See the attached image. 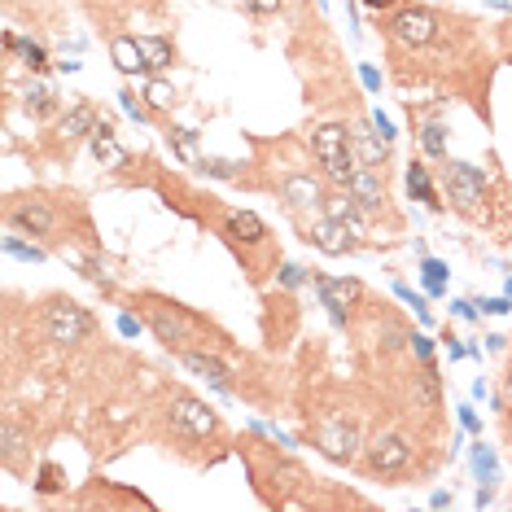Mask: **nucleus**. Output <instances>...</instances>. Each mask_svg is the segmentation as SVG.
<instances>
[{
	"label": "nucleus",
	"mask_w": 512,
	"mask_h": 512,
	"mask_svg": "<svg viewBox=\"0 0 512 512\" xmlns=\"http://www.w3.org/2000/svg\"><path fill=\"white\" fill-rule=\"evenodd\" d=\"M451 311H456L460 320H473V316H477V311H473V302H451Z\"/></svg>",
	"instance_id": "40"
},
{
	"label": "nucleus",
	"mask_w": 512,
	"mask_h": 512,
	"mask_svg": "<svg viewBox=\"0 0 512 512\" xmlns=\"http://www.w3.org/2000/svg\"><path fill=\"white\" fill-rule=\"evenodd\" d=\"M508 298H512V276H508Z\"/></svg>",
	"instance_id": "43"
},
{
	"label": "nucleus",
	"mask_w": 512,
	"mask_h": 512,
	"mask_svg": "<svg viewBox=\"0 0 512 512\" xmlns=\"http://www.w3.org/2000/svg\"><path fill=\"white\" fill-rule=\"evenodd\" d=\"M119 97H123V110L132 114V119H141V123L154 119V110H149V101H141V97H136V92H119Z\"/></svg>",
	"instance_id": "28"
},
{
	"label": "nucleus",
	"mask_w": 512,
	"mask_h": 512,
	"mask_svg": "<svg viewBox=\"0 0 512 512\" xmlns=\"http://www.w3.org/2000/svg\"><path fill=\"white\" fill-rule=\"evenodd\" d=\"M36 491L40 495H62L66 491V469L57 460H44L40 473H36Z\"/></svg>",
	"instance_id": "21"
},
{
	"label": "nucleus",
	"mask_w": 512,
	"mask_h": 512,
	"mask_svg": "<svg viewBox=\"0 0 512 512\" xmlns=\"http://www.w3.org/2000/svg\"><path fill=\"white\" fill-rule=\"evenodd\" d=\"M92 154H97L101 167H123L127 162V149L114 141V123L110 119H101L97 132H92Z\"/></svg>",
	"instance_id": "19"
},
{
	"label": "nucleus",
	"mask_w": 512,
	"mask_h": 512,
	"mask_svg": "<svg viewBox=\"0 0 512 512\" xmlns=\"http://www.w3.org/2000/svg\"><path fill=\"white\" fill-rule=\"evenodd\" d=\"M71 202L75 197L57 193H14L5 202V224L36 241H49V246H66L75 237V224H84V211Z\"/></svg>",
	"instance_id": "3"
},
{
	"label": "nucleus",
	"mask_w": 512,
	"mask_h": 512,
	"mask_svg": "<svg viewBox=\"0 0 512 512\" xmlns=\"http://www.w3.org/2000/svg\"><path fill=\"white\" fill-rule=\"evenodd\" d=\"M311 285H316V294H320V307H329V316L337 324H351L355 311L372 302L368 289L359 285L355 276H324V272H316L311 276Z\"/></svg>",
	"instance_id": "12"
},
{
	"label": "nucleus",
	"mask_w": 512,
	"mask_h": 512,
	"mask_svg": "<svg viewBox=\"0 0 512 512\" xmlns=\"http://www.w3.org/2000/svg\"><path fill=\"white\" fill-rule=\"evenodd\" d=\"M97 123H101V114H97V106L84 97V101H75L71 110L62 114V119L53 123V132H49V145L62 154L66 149V158H71V149L79 145V141H92V132H97Z\"/></svg>",
	"instance_id": "13"
},
{
	"label": "nucleus",
	"mask_w": 512,
	"mask_h": 512,
	"mask_svg": "<svg viewBox=\"0 0 512 512\" xmlns=\"http://www.w3.org/2000/svg\"><path fill=\"white\" fill-rule=\"evenodd\" d=\"M447 351H451V359H460V355H464V346H460V342H456V337H451V333H447Z\"/></svg>",
	"instance_id": "42"
},
{
	"label": "nucleus",
	"mask_w": 512,
	"mask_h": 512,
	"mask_svg": "<svg viewBox=\"0 0 512 512\" xmlns=\"http://www.w3.org/2000/svg\"><path fill=\"white\" fill-rule=\"evenodd\" d=\"M477 307H482V311H491V316H504V311H512V302H508V298H482V302H477Z\"/></svg>",
	"instance_id": "36"
},
{
	"label": "nucleus",
	"mask_w": 512,
	"mask_h": 512,
	"mask_svg": "<svg viewBox=\"0 0 512 512\" xmlns=\"http://www.w3.org/2000/svg\"><path fill=\"white\" fill-rule=\"evenodd\" d=\"M136 49H141L145 75H158V71H167V66H176V44L167 36H136Z\"/></svg>",
	"instance_id": "17"
},
{
	"label": "nucleus",
	"mask_w": 512,
	"mask_h": 512,
	"mask_svg": "<svg viewBox=\"0 0 512 512\" xmlns=\"http://www.w3.org/2000/svg\"><path fill=\"white\" fill-rule=\"evenodd\" d=\"M407 193L416 197V202H425L429 211H442V193H438V184H434V176H429V162H421V158H412L407 162Z\"/></svg>",
	"instance_id": "16"
},
{
	"label": "nucleus",
	"mask_w": 512,
	"mask_h": 512,
	"mask_svg": "<svg viewBox=\"0 0 512 512\" xmlns=\"http://www.w3.org/2000/svg\"><path fill=\"white\" fill-rule=\"evenodd\" d=\"M246 14H276V9L285 5V0H237Z\"/></svg>",
	"instance_id": "31"
},
{
	"label": "nucleus",
	"mask_w": 512,
	"mask_h": 512,
	"mask_svg": "<svg viewBox=\"0 0 512 512\" xmlns=\"http://www.w3.org/2000/svg\"><path fill=\"white\" fill-rule=\"evenodd\" d=\"M473 464H477V473H482L486 482H495V469H499V464H495V451H491V447H477Z\"/></svg>",
	"instance_id": "30"
},
{
	"label": "nucleus",
	"mask_w": 512,
	"mask_h": 512,
	"mask_svg": "<svg viewBox=\"0 0 512 512\" xmlns=\"http://www.w3.org/2000/svg\"><path fill=\"white\" fill-rule=\"evenodd\" d=\"M158 425H162V442L167 451L193 460V464H215L219 456H228V429L219 421V412L211 403H202L197 394L189 390H167L162 394V412H158Z\"/></svg>",
	"instance_id": "1"
},
{
	"label": "nucleus",
	"mask_w": 512,
	"mask_h": 512,
	"mask_svg": "<svg viewBox=\"0 0 512 512\" xmlns=\"http://www.w3.org/2000/svg\"><path fill=\"white\" fill-rule=\"evenodd\" d=\"M241 451L250 456V477H254V491L263 495V504L298 508L302 504L298 491H311V486H316V477L302 469V464H294L289 456H276V447H267V442H259V438H250Z\"/></svg>",
	"instance_id": "4"
},
{
	"label": "nucleus",
	"mask_w": 512,
	"mask_h": 512,
	"mask_svg": "<svg viewBox=\"0 0 512 512\" xmlns=\"http://www.w3.org/2000/svg\"><path fill=\"white\" fill-rule=\"evenodd\" d=\"M429 504H434V508H447V504H451V491H434V499H429Z\"/></svg>",
	"instance_id": "41"
},
{
	"label": "nucleus",
	"mask_w": 512,
	"mask_h": 512,
	"mask_svg": "<svg viewBox=\"0 0 512 512\" xmlns=\"http://www.w3.org/2000/svg\"><path fill=\"white\" fill-rule=\"evenodd\" d=\"M456 412H460V425H464V429H477V412H473L469 403H464V407H456Z\"/></svg>",
	"instance_id": "39"
},
{
	"label": "nucleus",
	"mask_w": 512,
	"mask_h": 512,
	"mask_svg": "<svg viewBox=\"0 0 512 512\" xmlns=\"http://www.w3.org/2000/svg\"><path fill=\"white\" fill-rule=\"evenodd\" d=\"M40 337L49 346H84V342L97 337V320H92L75 298L57 294L40 307Z\"/></svg>",
	"instance_id": "11"
},
{
	"label": "nucleus",
	"mask_w": 512,
	"mask_h": 512,
	"mask_svg": "<svg viewBox=\"0 0 512 512\" xmlns=\"http://www.w3.org/2000/svg\"><path fill=\"white\" fill-rule=\"evenodd\" d=\"M438 180H442V189H447V202L456 206V215L477 219V224L491 215V180H486L482 167L460 162V158H442Z\"/></svg>",
	"instance_id": "10"
},
{
	"label": "nucleus",
	"mask_w": 512,
	"mask_h": 512,
	"mask_svg": "<svg viewBox=\"0 0 512 512\" xmlns=\"http://www.w3.org/2000/svg\"><path fill=\"white\" fill-rule=\"evenodd\" d=\"M311 158H316L320 176L333 189H346L359 171V154H355V132L346 123H316L311 127Z\"/></svg>",
	"instance_id": "9"
},
{
	"label": "nucleus",
	"mask_w": 512,
	"mask_h": 512,
	"mask_svg": "<svg viewBox=\"0 0 512 512\" xmlns=\"http://www.w3.org/2000/svg\"><path fill=\"white\" fill-rule=\"evenodd\" d=\"M394 298H403L407 307L416 311V320H429V302H425L421 294H412V289H407V285H394Z\"/></svg>",
	"instance_id": "29"
},
{
	"label": "nucleus",
	"mask_w": 512,
	"mask_h": 512,
	"mask_svg": "<svg viewBox=\"0 0 512 512\" xmlns=\"http://www.w3.org/2000/svg\"><path fill=\"white\" fill-rule=\"evenodd\" d=\"M167 145L176 149L180 162H193V154H197V132H193V127H167Z\"/></svg>",
	"instance_id": "23"
},
{
	"label": "nucleus",
	"mask_w": 512,
	"mask_h": 512,
	"mask_svg": "<svg viewBox=\"0 0 512 512\" xmlns=\"http://www.w3.org/2000/svg\"><path fill=\"white\" fill-rule=\"evenodd\" d=\"M359 75H364V88L368 92H381V71H377V66L364 62V66H359Z\"/></svg>",
	"instance_id": "35"
},
{
	"label": "nucleus",
	"mask_w": 512,
	"mask_h": 512,
	"mask_svg": "<svg viewBox=\"0 0 512 512\" xmlns=\"http://www.w3.org/2000/svg\"><path fill=\"white\" fill-rule=\"evenodd\" d=\"M145 101H149V110H154V114H167V110H176V88H171V84H162V79H149V84H145Z\"/></svg>",
	"instance_id": "22"
},
{
	"label": "nucleus",
	"mask_w": 512,
	"mask_h": 512,
	"mask_svg": "<svg viewBox=\"0 0 512 512\" xmlns=\"http://www.w3.org/2000/svg\"><path fill=\"white\" fill-rule=\"evenodd\" d=\"M5 254H14V259H22V263H40L44 259V250L40 246H27L22 237H5Z\"/></svg>",
	"instance_id": "27"
},
{
	"label": "nucleus",
	"mask_w": 512,
	"mask_h": 512,
	"mask_svg": "<svg viewBox=\"0 0 512 512\" xmlns=\"http://www.w3.org/2000/svg\"><path fill=\"white\" fill-rule=\"evenodd\" d=\"M132 307L141 311V320L149 324V333H154L176 359L193 355V351H224V355L237 351V342H232L228 329H219L215 320H206L202 311L184 307V302H176V298L132 294Z\"/></svg>",
	"instance_id": "2"
},
{
	"label": "nucleus",
	"mask_w": 512,
	"mask_h": 512,
	"mask_svg": "<svg viewBox=\"0 0 512 512\" xmlns=\"http://www.w3.org/2000/svg\"><path fill=\"white\" fill-rule=\"evenodd\" d=\"M141 324H145L141 316H132V311H127V316L119 320V329H123V337H136V333H141Z\"/></svg>",
	"instance_id": "37"
},
{
	"label": "nucleus",
	"mask_w": 512,
	"mask_h": 512,
	"mask_svg": "<svg viewBox=\"0 0 512 512\" xmlns=\"http://www.w3.org/2000/svg\"><path fill=\"white\" fill-rule=\"evenodd\" d=\"M372 127H377V132H381V141H394V136H399V132H394V123H390V119H386V114H381V110L372 114Z\"/></svg>",
	"instance_id": "34"
},
{
	"label": "nucleus",
	"mask_w": 512,
	"mask_h": 512,
	"mask_svg": "<svg viewBox=\"0 0 512 512\" xmlns=\"http://www.w3.org/2000/svg\"><path fill=\"white\" fill-rule=\"evenodd\" d=\"M197 167L206 171V176H215V180H241V171H237V162H224V158H202Z\"/></svg>",
	"instance_id": "26"
},
{
	"label": "nucleus",
	"mask_w": 512,
	"mask_h": 512,
	"mask_svg": "<svg viewBox=\"0 0 512 512\" xmlns=\"http://www.w3.org/2000/svg\"><path fill=\"white\" fill-rule=\"evenodd\" d=\"M412 132H416V141H421L425 149V158H447V127H442V119H421V114L412 110Z\"/></svg>",
	"instance_id": "18"
},
{
	"label": "nucleus",
	"mask_w": 512,
	"mask_h": 512,
	"mask_svg": "<svg viewBox=\"0 0 512 512\" xmlns=\"http://www.w3.org/2000/svg\"><path fill=\"white\" fill-rule=\"evenodd\" d=\"M22 110H27L31 114V119H53V114H57V92L49 88V84H44V79H31V84H27V101H22Z\"/></svg>",
	"instance_id": "20"
},
{
	"label": "nucleus",
	"mask_w": 512,
	"mask_h": 512,
	"mask_svg": "<svg viewBox=\"0 0 512 512\" xmlns=\"http://www.w3.org/2000/svg\"><path fill=\"white\" fill-rule=\"evenodd\" d=\"M302 281H307V272H302L298 263H285V267H281V285L294 289V285H302Z\"/></svg>",
	"instance_id": "33"
},
{
	"label": "nucleus",
	"mask_w": 512,
	"mask_h": 512,
	"mask_svg": "<svg viewBox=\"0 0 512 512\" xmlns=\"http://www.w3.org/2000/svg\"><path fill=\"white\" fill-rule=\"evenodd\" d=\"M307 416V434L311 442L329 456L333 464H359V451H364V425L351 407L342 403H320L316 412H302Z\"/></svg>",
	"instance_id": "6"
},
{
	"label": "nucleus",
	"mask_w": 512,
	"mask_h": 512,
	"mask_svg": "<svg viewBox=\"0 0 512 512\" xmlns=\"http://www.w3.org/2000/svg\"><path fill=\"white\" fill-rule=\"evenodd\" d=\"M412 355L416 359H434V337H429V333H412Z\"/></svg>",
	"instance_id": "32"
},
{
	"label": "nucleus",
	"mask_w": 512,
	"mask_h": 512,
	"mask_svg": "<svg viewBox=\"0 0 512 512\" xmlns=\"http://www.w3.org/2000/svg\"><path fill=\"white\" fill-rule=\"evenodd\" d=\"M442 22H447V9H434V5H416V0H403L399 9L381 14V31H386V44L390 53H425L429 44L438 40Z\"/></svg>",
	"instance_id": "8"
},
{
	"label": "nucleus",
	"mask_w": 512,
	"mask_h": 512,
	"mask_svg": "<svg viewBox=\"0 0 512 512\" xmlns=\"http://www.w3.org/2000/svg\"><path fill=\"white\" fill-rule=\"evenodd\" d=\"M14 53H18V62L27 66L31 75H44V71H49V57H44V49H40V44H31V40H18V44H14Z\"/></svg>",
	"instance_id": "24"
},
{
	"label": "nucleus",
	"mask_w": 512,
	"mask_h": 512,
	"mask_svg": "<svg viewBox=\"0 0 512 512\" xmlns=\"http://www.w3.org/2000/svg\"><path fill=\"white\" fill-rule=\"evenodd\" d=\"M416 456H421V442L407 434L403 425H386L364 442V451H359V473L381 477V482H399V477L416 469Z\"/></svg>",
	"instance_id": "7"
},
{
	"label": "nucleus",
	"mask_w": 512,
	"mask_h": 512,
	"mask_svg": "<svg viewBox=\"0 0 512 512\" xmlns=\"http://www.w3.org/2000/svg\"><path fill=\"white\" fill-rule=\"evenodd\" d=\"M346 193L355 197V206L364 211V219L390 215V189H386V171L381 167H359L355 180L346 184Z\"/></svg>",
	"instance_id": "14"
},
{
	"label": "nucleus",
	"mask_w": 512,
	"mask_h": 512,
	"mask_svg": "<svg viewBox=\"0 0 512 512\" xmlns=\"http://www.w3.org/2000/svg\"><path fill=\"white\" fill-rule=\"evenodd\" d=\"M364 5H368V9H377V14H390V9H399L403 0H364Z\"/></svg>",
	"instance_id": "38"
},
{
	"label": "nucleus",
	"mask_w": 512,
	"mask_h": 512,
	"mask_svg": "<svg viewBox=\"0 0 512 512\" xmlns=\"http://www.w3.org/2000/svg\"><path fill=\"white\" fill-rule=\"evenodd\" d=\"M219 237H224V246L241 259V267H246V276L254 285L267 276V267L281 263V250L272 246V228H267L254 211H224Z\"/></svg>",
	"instance_id": "5"
},
{
	"label": "nucleus",
	"mask_w": 512,
	"mask_h": 512,
	"mask_svg": "<svg viewBox=\"0 0 512 512\" xmlns=\"http://www.w3.org/2000/svg\"><path fill=\"white\" fill-rule=\"evenodd\" d=\"M421 276H425V289L434 298L447 289V263H442V259H421Z\"/></svg>",
	"instance_id": "25"
},
{
	"label": "nucleus",
	"mask_w": 512,
	"mask_h": 512,
	"mask_svg": "<svg viewBox=\"0 0 512 512\" xmlns=\"http://www.w3.org/2000/svg\"><path fill=\"white\" fill-rule=\"evenodd\" d=\"M355 237H359V232L346 224V219L316 215V219L307 224V237H302V241H307V246H316L320 254H333V259H337V254H355V250H359Z\"/></svg>",
	"instance_id": "15"
}]
</instances>
